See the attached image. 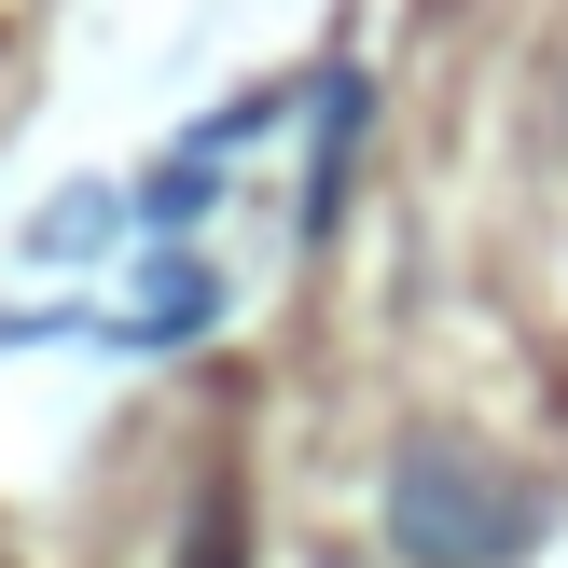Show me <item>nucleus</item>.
Returning <instances> with one entry per match:
<instances>
[{"instance_id": "nucleus-1", "label": "nucleus", "mask_w": 568, "mask_h": 568, "mask_svg": "<svg viewBox=\"0 0 568 568\" xmlns=\"http://www.w3.org/2000/svg\"><path fill=\"white\" fill-rule=\"evenodd\" d=\"M541 527H555V486L471 430H416L388 458V555L403 568H527Z\"/></svg>"}, {"instance_id": "nucleus-2", "label": "nucleus", "mask_w": 568, "mask_h": 568, "mask_svg": "<svg viewBox=\"0 0 568 568\" xmlns=\"http://www.w3.org/2000/svg\"><path fill=\"white\" fill-rule=\"evenodd\" d=\"M347 153H361V70L320 83V166H305V236H333V209H347Z\"/></svg>"}, {"instance_id": "nucleus-3", "label": "nucleus", "mask_w": 568, "mask_h": 568, "mask_svg": "<svg viewBox=\"0 0 568 568\" xmlns=\"http://www.w3.org/2000/svg\"><path fill=\"white\" fill-rule=\"evenodd\" d=\"M139 209H153V222H209L222 209V139H181V153L139 181Z\"/></svg>"}, {"instance_id": "nucleus-4", "label": "nucleus", "mask_w": 568, "mask_h": 568, "mask_svg": "<svg viewBox=\"0 0 568 568\" xmlns=\"http://www.w3.org/2000/svg\"><path fill=\"white\" fill-rule=\"evenodd\" d=\"M111 236V194H55L42 222H28V264H70V250H98Z\"/></svg>"}, {"instance_id": "nucleus-5", "label": "nucleus", "mask_w": 568, "mask_h": 568, "mask_svg": "<svg viewBox=\"0 0 568 568\" xmlns=\"http://www.w3.org/2000/svg\"><path fill=\"white\" fill-rule=\"evenodd\" d=\"M236 527H250V514H236V486H209V527L181 541V568H236Z\"/></svg>"}, {"instance_id": "nucleus-6", "label": "nucleus", "mask_w": 568, "mask_h": 568, "mask_svg": "<svg viewBox=\"0 0 568 568\" xmlns=\"http://www.w3.org/2000/svg\"><path fill=\"white\" fill-rule=\"evenodd\" d=\"M320 568H361V555H320Z\"/></svg>"}]
</instances>
